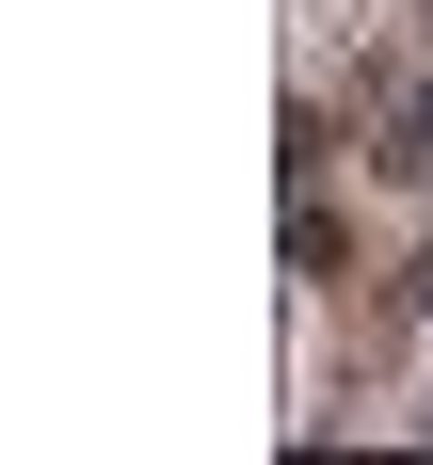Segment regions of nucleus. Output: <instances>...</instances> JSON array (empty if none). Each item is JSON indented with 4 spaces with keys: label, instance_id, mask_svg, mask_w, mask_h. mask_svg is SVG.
Wrapping results in <instances>:
<instances>
[{
    "label": "nucleus",
    "instance_id": "obj_1",
    "mask_svg": "<svg viewBox=\"0 0 433 465\" xmlns=\"http://www.w3.org/2000/svg\"><path fill=\"white\" fill-rule=\"evenodd\" d=\"M401 177H433V96H401V144H385Z\"/></svg>",
    "mask_w": 433,
    "mask_h": 465
}]
</instances>
